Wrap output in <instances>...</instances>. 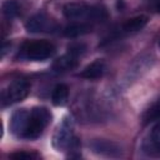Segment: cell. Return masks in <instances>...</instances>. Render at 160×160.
I'll list each match as a JSON object with an SVG mask.
<instances>
[{
	"label": "cell",
	"mask_w": 160,
	"mask_h": 160,
	"mask_svg": "<svg viewBox=\"0 0 160 160\" xmlns=\"http://www.w3.org/2000/svg\"><path fill=\"white\" fill-rule=\"evenodd\" d=\"M64 15L69 20L81 22H102L108 19V11L104 6L86 5L84 2H70L64 6Z\"/></svg>",
	"instance_id": "1"
},
{
	"label": "cell",
	"mask_w": 160,
	"mask_h": 160,
	"mask_svg": "<svg viewBox=\"0 0 160 160\" xmlns=\"http://www.w3.org/2000/svg\"><path fill=\"white\" fill-rule=\"evenodd\" d=\"M51 121V112L42 106H35L29 110L26 128L22 135V139L34 140L38 139L45 130V128Z\"/></svg>",
	"instance_id": "2"
},
{
	"label": "cell",
	"mask_w": 160,
	"mask_h": 160,
	"mask_svg": "<svg viewBox=\"0 0 160 160\" xmlns=\"http://www.w3.org/2000/svg\"><path fill=\"white\" fill-rule=\"evenodd\" d=\"M55 45L48 40H29L22 44L19 55L22 59L42 61L51 58L55 54Z\"/></svg>",
	"instance_id": "3"
},
{
	"label": "cell",
	"mask_w": 160,
	"mask_h": 160,
	"mask_svg": "<svg viewBox=\"0 0 160 160\" xmlns=\"http://www.w3.org/2000/svg\"><path fill=\"white\" fill-rule=\"evenodd\" d=\"M30 92V84L24 79H16L11 81L1 94V105L8 106L24 100Z\"/></svg>",
	"instance_id": "4"
},
{
	"label": "cell",
	"mask_w": 160,
	"mask_h": 160,
	"mask_svg": "<svg viewBox=\"0 0 160 160\" xmlns=\"http://www.w3.org/2000/svg\"><path fill=\"white\" fill-rule=\"evenodd\" d=\"M71 120V119H70ZM65 119L56 130L54 135V146L58 150H64V149H70V150H76L78 149V139L72 135V122Z\"/></svg>",
	"instance_id": "5"
},
{
	"label": "cell",
	"mask_w": 160,
	"mask_h": 160,
	"mask_svg": "<svg viewBox=\"0 0 160 160\" xmlns=\"http://www.w3.org/2000/svg\"><path fill=\"white\" fill-rule=\"evenodd\" d=\"M25 28L29 32H52L58 25L51 18L44 14H36L26 21Z\"/></svg>",
	"instance_id": "6"
},
{
	"label": "cell",
	"mask_w": 160,
	"mask_h": 160,
	"mask_svg": "<svg viewBox=\"0 0 160 160\" xmlns=\"http://www.w3.org/2000/svg\"><path fill=\"white\" fill-rule=\"evenodd\" d=\"M28 116H29V110L28 109H20V110H16L12 114L9 126H10L11 132L15 136L22 139V135H24V131H25V128H26V122H28Z\"/></svg>",
	"instance_id": "7"
},
{
	"label": "cell",
	"mask_w": 160,
	"mask_h": 160,
	"mask_svg": "<svg viewBox=\"0 0 160 160\" xmlns=\"http://www.w3.org/2000/svg\"><path fill=\"white\" fill-rule=\"evenodd\" d=\"M106 62L101 59H96L92 62H90L88 66L84 68V70L81 71V76L89 80H95V79H100L104 76V74L106 72Z\"/></svg>",
	"instance_id": "8"
},
{
	"label": "cell",
	"mask_w": 160,
	"mask_h": 160,
	"mask_svg": "<svg viewBox=\"0 0 160 160\" xmlns=\"http://www.w3.org/2000/svg\"><path fill=\"white\" fill-rule=\"evenodd\" d=\"M146 24H148V16H145V15L131 18V19L126 20L121 25V28H119L118 34H120V35H129V34L138 32L141 29H144Z\"/></svg>",
	"instance_id": "9"
},
{
	"label": "cell",
	"mask_w": 160,
	"mask_h": 160,
	"mask_svg": "<svg viewBox=\"0 0 160 160\" xmlns=\"http://www.w3.org/2000/svg\"><path fill=\"white\" fill-rule=\"evenodd\" d=\"M76 65H78V58L68 52L66 55H64L54 61L52 69L56 72H65V71L72 70L74 68H76Z\"/></svg>",
	"instance_id": "10"
},
{
	"label": "cell",
	"mask_w": 160,
	"mask_h": 160,
	"mask_svg": "<svg viewBox=\"0 0 160 160\" xmlns=\"http://www.w3.org/2000/svg\"><path fill=\"white\" fill-rule=\"evenodd\" d=\"M92 29V26L89 22H81L78 21L75 24H71L69 26L65 28L64 30V35L68 38H78V36H82L88 32H90Z\"/></svg>",
	"instance_id": "11"
},
{
	"label": "cell",
	"mask_w": 160,
	"mask_h": 160,
	"mask_svg": "<svg viewBox=\"0 0 160 160\" xmlns=\"http://www.w3.org/2000/svg\"><path fill=\"white\" fill-rule=\"evenodd\" d=\"M145 149L151 152L160 154V122H158L151 129L149 138L145 141Z\"/></svg>",
	"instance_id": "12"
},
{
	"label": "cell",
	"mask_w": 160,
	"mask_h": 160,
	"mask_svg": "<svg viewBox=\"0 0 160 160\" xmlns=\"http://www.w3.org/2000/svg\"><path fill=\"white\" fill-rule=\"evenodd\" d=\"M68 98H69V88L65 84H58L52 90V95H51L52 104L56 106H62L68 102Z\"/></svg>",
	"instance_id": "13"
},
{
	"label": "cell",
	"mask_w": 160,
	"mask_h": 160,
	"mask_svg": "<svg viewBox=\"0 0 160 160\" xmlns=\"http://www.w3.org/2000/svg\"><path fill=\"white\" fill-rule=\"evenodd\" d=\"M92 148L96 152H101V154H106V155H114V151H120V148L110 141L106 140H96L95 142H92Z\"/></svg>",
	"instance_id": "14"
},
{
	"label": "cell",
	"mask_w": 160,
	"mask_h": 160,
	"mask_svg": "<svg viewBox=\"0 0 160 160\" xmlns=\"http://www.w3.org/2000/svg\"><path fill=\"white\" fill-rule=\"evenodd\" d=\"M2 12L8 19H12L19 15L20 6L15 0H8L2 4Z\"/></svg>",
	"instance_id": "15"
},
{
	"label": "cell",
	"mask_w": 160,
	"mask_h": 160,
	"mask_svg": "<svg viewBox=\"0 0 160 160\" xmlns=\"http://www.w3.org/2000/svg\"><path fill=\"white\" fill-rule=\"evenodd\" d=\"M158 119H160V99L156 102H154L144 114L145 122H150V121H154Z\"/></svg>",
	"instance_id": "16"
},
{
	"label": "cell",
	"mask_w": 160,
	"mask_h": 160,
	"mask_svg": "<svg viewBox=\"0 0 160 160\" xmlns=\"http://www.w3.org/2000/svg\"><path fill=\"white\" fill-rule=\"evenodd\" d=\"M10 158L16 160H32V159H38L39 155L34 151H18V152H12Z\"/></svg>",
	"instance_id": "17"
},
{
	"label": "cell",
	"mask_w": 160,
	"mask_h": 160,
	"mask_svg": "<svg viewBox=\"0 0 160 160\" xmlns=\"http://www.w3.org/2000/svg\"><path fill=\"white\" fill-rule=\"evenodd\" d=\"M86 50V46L84 44H80V42H76V44H71L69 48H68V52L74 55V56H79L81 54H84Z\"/></svg>",
	"instance_id": "18"
},
{
	"label": "cell",
	"mask_w": 160,
	"mask_h": 160,
	"mask_svg": "<svg viewBox=\"0 0 160 160\" xmlns=\"http://www.w3.org/2000/svg\"><path fill=\"white\" fill-rule=\"evenodd\" d=\"M151 1L154 2V6H155V9L160 11V0H151Z\"/></svg>",
	"instance_id": "19"
},
{
	"label": "cell",
	"mask_w": 160,
	"mask_h": 160,
	"mask_svg": "<svg viewBox=\"0 0 160 160\" xmlns=\"http://www.w3.org/2000/svg\"><path fill=\"white\" fill-rule=\"evenodd\" d=\"M159 49H160V40H159Z\"/></svg>",
	"instance_id": "20"
}]
</instances>
